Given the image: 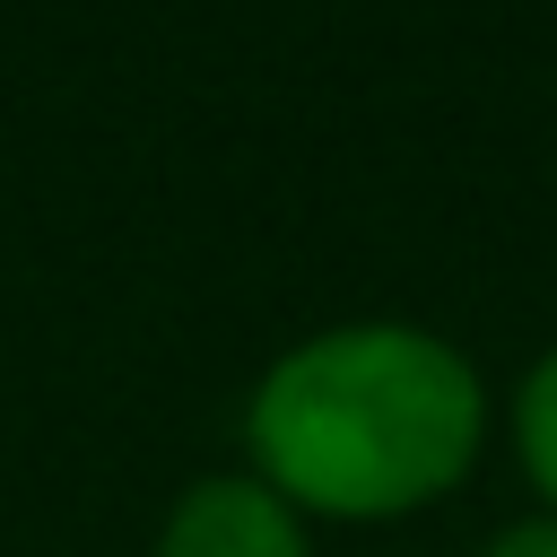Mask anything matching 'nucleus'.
<instances>
[{"label":"nucleus","instance_id":"nucleus-1","mask_svg":"<svg viewBox=\"0 0 557 557\" xmlns=\"http://www.w3.org/2000/svg\"><path fill=\"white\" fill-rule=\"evenodd\" d=\"M496 400L479 357L409 313H357L287 339L244 392V470L322 522H409L487 453Z\"/></svg>","mask_w":557,"mask_h":557},{"label":"nucleus","instance_id":"nucleus-2","mask_svg":"<svg viewBox=\"0 0 557 557\" xmlns=\"http://www.w3.org/2000/svg\"><path fill=\"white\" fill-rule=\"evenodd\" d=\"M148 557H313V522L252 470H200L165 505Z\"/></svg>","mask_w":557,"mask_h":557},{"label":"nucleus","instance_id":"nucleus-3","mask_svg":"<svg viewBox=\"0 0 557 557\" xmlns=\"http://www.w3.org/2000/svg\"><path fill=\"white\" fill-rule=\"evenodd\" d=\"M505 444H513V470H522L531 505L557 513V339L513 374V392H505Z\"/></svg>","mask_w":557,"mask_h":557},{"label":"nucleus","instance_id":"nucleus-4","mask_svg":"<svg viewBox=\"0 0 557 557\" xmlns=\"http://www.w3.org/2000/svg\"><path fill=\"white\" fill-rule=\"evenodd\" d=\"M479 557H557V513H513V522H496L487 540H479Z\"/></svg>","mask_w":557,"mask_h":557}]
</instances>
